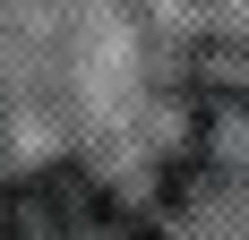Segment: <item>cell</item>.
<instances>
[{"mask_svg": "<svg viewBox=\"0 0 249 240\" xmlns=\"http://www.w3.org/2000/svg\"><path fill=\"white\" fill-rule=\"evenodd\" d=\"M129 223V206L86 180V171H43L26 189H0V232H112Z\"/></svg>", "mask_w": 249, "mask_h": 240, "instance_id": "6da1fadb", "label": "cell"}]
</instances>
